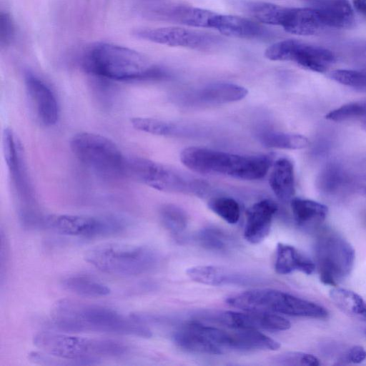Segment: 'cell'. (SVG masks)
I'll return each instance as SVG.
<instances>
[{
    "label": "cell",
    "mask_w": 366,
    "mask_h": 366,
    "mask_svg": "<svg viewBox=\"0 0 366 366\" xmlns=\"http://www.w3.org/2000/svg\"><path fill=\"white\" fill-rule=\"evenodd\" d=\"M51 321L56 329L71 332H102L150 337L147 325L112 309L62 299L53 306Z\"/></svg>",
    "instance_id": "obj_1"
},
{
    "label": "cell",
    "mask_w": 366,
    "mask_h": 366,
    "mask_svg": "<svg viewBox=\"0 0 366 366\" xmlns=\"http://www.w3.org/2000/svg\"><path fill=\"white\" fill-rule=\"evenodd\" d=\"M82 64L89 74L104 79L132 81L158 79L164 71L147 56L112 43H98L84 54Z\"/></svg>",
    "instance_id": "obj_2"
},
{
    "label": "cell",
    "mask_w": 366,
    "mask_h": 366,
    "mask_svg": "<svg viewBox=\"0 0 366 366\" xmlns=\"http://www.w3.org/2000/svg\"><path fill=\"white\" fill-rule=\"evenodd\" d=\"M180 160L196 173L222 174L242 180L261 179L271 166L270 159L265 155H242L197 147L184 149Z\"/></svg>",
    "instance_id": "obj_3"
},
{
    "label": "cell",
    "mask_w": 366,
    "mask_h": 366,
    "mask_svg": "<svg viewBox=\"0 0 366 366\" xmlns=\"http://www.w3.org/2000/svg\"><path fill=\"white\" fill-rule=\"evenodd\" d=\"M33 342L41 351L67 360L74 365H94L102 357H121L129 350L127 345L116 340L50 332L37 333Z\"/></svg>",
    "instance_id": "obj_4"
},
{
    "label": "cell",
    "mask_w": 366,
    "mask_h": 366,
    "mask_svg": "<svg viewBox=\"0 0 366 366\" xmlns=\"http://www.w3.org/2000/svg\"><path fill=\"white\" fill-rule=\"evenodd\" d=\"M3 150L21 224L27 229L45 227L46 216L43 214L36 198L21 143L9 128L4 130Z\"/></svg>",
    "instance_id": "obj_5"
},
{
    "label": "cell",
    "mask_w": 366,
    "mask_h": 366,
    "mask_svg": "<svg viewBox=\"0 0 366 366\" xmlns=\"http://www.w3.org/2000/svg\"><path fill=\"white\" fill-rule=\"evenodd\" d=\"M84 259L99 270L120 277L149 272L159 263V255L152 248L124 243L97 245L86 252Z\"/></svg>",
    "instance_id": "obj_6"
},
{
    "label": "cell",
    "mask_w": 366,
    "mask_h": 366,
    "mask_svg": "<svg viewBox=\"0 0 366 366\" xmlns=\"http://www.w3.org/2000/svg\"><path fill=\"white\" fill-rule=\"evenodd\" d=\"M229 306L244 311H257L296 317L325 318V307L290 294L272 289L245 291L227 299Z\"/></svg>",
    "instance_id": "obj_7"
},
{
    "label": "cell",
    "mask_w": 366,
    "mask_h": 366,
    "mask_svg": "<svg viewBox=\"0 0 366 366\" xmlns=\"http://www.w3.org/2000/svg\"><path fill=\"white\" fill-rule=\"evenodd\" d=\"M74 156L86 167L107 178L127 174V161L118 146L99 134L80 132L70 141Z\"/></svg>",
    "instance_id": "obj_8"
},
{
    "label": "cell",
    "mask_w": 366,
    "mask_h": 366,
    "mask_svg": "<svg viewBox=\"0 0 366 366\" xmlns=\"http://www.w3.org/2000/svg\"><path fill=\"white\" fill-rule=\"evenodd\" d=\"M315 250L320 280L323 284L336 287L350 274L355 250L340 235L332 232L320 235Z\"/></svg>",
    "instance_id": "obj_9"
},
{
    "label": "cell",
    "mask_w": 366,
    "mask_h": 366,
    "mask_svg": "<svg viewBox=\"0 0 366 366\" xmlns=\"http://www.w3.org/2000/svg\"><path fill=\"white\" fill-rule=\"evenodd\" d=\"M127 174L159 191L199 193L205 189L204 183L199 179L142 157L128 158Z\"/></svg>",
    "instance_id": "obj_10"
},
{
    "label": "cell",
    "mask_w": 366,
    "mask_h": 366,
    "mask_svg": "<svg viewBox=\"0 0 366 366\" xmlns=\"http://www.w3.org/2000/svg\"><path fill=\"white\" fill-rule=\"evenodd\" d=\"M45 227L64 235L98 237L122 232L127 222L117 216L57 214L47 215Z\"/></svg>",
    "instance_id": "obj_11"
},
{
    "label": "cell",
    "mask_w": 366,
    "mask_h": 366,
    "mask_svg": "<svg viewBox=\"0 0 366 366\" xmlns=\"http://www.w3.org/2000/svg\"><path fill=\"white\" fill-rule=\"evenodd\" d=\"M272 61H290L316 72L326 71L336 61L330 50L295 39L280 41L269 46L264 51Z\"/></svg>",
    "instance_id": "obj_12"
},
{
    "label": "cell",
    "mask_w": 366,
    "mask_h": 366,
    "mask_svg": "<svg viewBox=\"0 0 366 366\" xmlns=\"http://www.w3.org/2000/svg\"><path fill=\"white\" fill-rule=\"evenodd\" d=\"M132 34L159 44L200 50L210 49L220 41L218 36L212 34L177 26L137 29Z\"/></svg>",
    "instance_id": "obj_13"
},
{
    "label": "cell",
    "mask_w": 366,
    "mask_h": 366,
    "mask_svg": "<svg viewBox=\"0 0 366 366\" xmlns=\"http://www.w3.org/2000/svg\"><path fill=\"white\" fill-rule=\"evenodd\" d=\"M209 320L227 327L235 329L267 330L282 331L290 328V322L285 317L271 312L224 311L210 316Z\"/></svg>",
    "instance_id": "obj_14"
},
{
    "label": "cell",
    "mask_w": 366,
    "mask_h": 366,
    "mask_svg": "<svg viewBox=\"0 0 366 366\" xmlns=\"http://www.w3.org/2000/svg\"><path fill=\"white\" fill-rule=\"evenodd\" d=\"M24 84L41 124L47 127L56 124L59 117V107L51 87L31 71L25 73Z\"/></svg>",
    "instance_id": "obj_15"
},
{
    "label": "cell",
    "mask_w": 366,
    "mask_h": 366,
    "mask_svg": "<svg viewBox=\"0 0 366 366\" xmlns=\"http://www.w3.org/2000/svg\"><path fill=\"white\" fill-rule=\"evenodd\" d=\"M147 16L194 27L210 28L216 13L182 4L159 5L146 11Z\"/></svg>",
    "instance_id": "obj_16"
},
{
    "label": "cell",
    "mask_w": 366,
    "mask_h": 366,
    "mask_svg": "<svg viewBox=\"0 0 366 366\" xmlns=\"http://www.w3.org/2000/svg\"><path fill=\"white\" fill-rule=\"evenodd\" d=\"M277 211V204L269 199L252 205L246 212L245 239L254 244L262 242L269 234L272 218Z\"/></svg>",
    "instance_id": "obj_17"
},
{
    "label": "cell",
    "mask_w": 366,
    "mask_h": 366,
    "mask_svg": "<svg viewBox=\"0 0 366 366\" xmlns=\"http://www.w3.org/2000/svg\"><path fill=\"white\" fill-rule=\"evenodd\" d=\"M210 28L227 36L246 39L267 38L270 31L264 26L247 18L216 14Z\"/></svg>",
    "instance_id": "obj_18"
},
{
    "label": "cell",
    "mask_w": 366,
    "mask_h": 366,
    "mask_svg": "<svg viewBox=\"0 0 366 366\" xmlns=\"http://www.w3.org/2000/svg\"><path fill=\"white\" fill-rule=\"evenodd\" d=\"M186 273L192 280L211 286L246 285L258 281L252 276L214 265L192 267Z\"/></svg>",
    "instance_id": "obj_19"
},
{
    "label": "cell",
    "mask_w": 366,
    "mask_h": 366,
    "mask_svg": "<svg viewBox=\"0 0 366 366\" xmlns=\"http://www.w3.org/2000/svg\"><path fill=\"white\" fill-rule=\"evenodd\" d=\"M281 26L288 33L300 36L315 35L327 27L314 9L287 7Z\"/></svg>",
    "instance_id": "obj_20"
},
{
    "label": "cell",
    "mask_w": 366,
    "mask_h": 366,
    "mask_svg": "<svg viewBox=\"0 0 366 366\" xmlns=\"http://www.w3.org/2000/svg\"><path fill=\"white\" fill-rule=\"evenodd\" d=\"M311 6L323 19L327 27L350 29L355 22L348 0H300Z\"/></svg>",
    "instance_id": "obj_21"
},
{
    "label": "cell",
    "mask_w": 366,
    "mask_h": 366,
    "mask_svg": "<svg viewBox=\"0 0 366 366\" xmlns=\"http://www.w3.org/2000/svg\"><path fill=\"white\" fill-rule=\"evenodd\" d=\"M248 91L240 85L217 82L207 84L194 94V101L204 104H222L237 102L247 95Z\"/></svg>",
    "instance_id": "obj_22"
},
{
    "label": "cell",
    "mask_w": 366,
    "mask_h": 366,
    "mask_svg": "<svg viewBox=\"0 0 366 366\" xmlns=\"http://www.w3.org/2000/svg\"><path fill=\"white\" fill-rule=\"evenodd\" d=\"M275 196L282 202H290L295 193L294 167L287 158L278 159L273 164L269 179Z\"/></svg>",
    "instance_id": "obj_23"
},
{
    "label": "cell",
    "mask_w": 366,
    "mask_h": 366,
    "mask_svg": "<svg viewBox=\"0 0 366 366\" xmlns=\"http://www.w3.org/2000/svg\"><path fill=\"white\" fill-rule=\"evenodd\" d=\"M315 263L297 250L293 246L284 243L277 244L274 269L280 274H287L295 271L306 274H312Z\"/></svg>",
    "instance_id": "obj_24"
},
{
    "label": "cell",
    "mask_w": 366,
    "mask_h": 366,
    "mask_svg": "<svg viewBox=\"0 0 366 366\" xmlns=\"http://www.w3.org/2000/svg\"><path fill=\"white\" fill-rule=\"evenodd\" d=\"M290 205L296 222L301 226L318 225L328 212L326 205L308 199L292 198Z\"/></svg>",
    "instance_id": "obj_25"
},
{
    "label": "cell",
    "mask_w": 366,
    "mask_h": 366,
    "mask_svg": "<svg viewBox=\"0 0 366 366\" xmlns=\"http://www.w3.org/2000/svg\"><path fill=\"white\" fill-rule=\"evenodd\" d=\"M61 285L66 290L82 297H99L110 293L107 285L85 275L69 276L61 281Z\"/></svg>",
    "instance_id": "obj_26"
},
{
    "label": "cell",
    "mask_w": 366,
    "mask_h": 366,
    "mask_svg": "<svg viewBox=\"0 0 366 366\" xmlns=\"http://www.w3.org/2000/svg\"><path fill=\"white\" fill-rule=\"evenodd\" d=\"M330 297L345 314L366 320V302L355 292L340 287L330 291Z\"/></svg>",
    "instance_id": "obj_27"
},
{
    "label": "cell",
    "mask_w": 366,
    "mask_h": 366,
    "mask_svg": "<svg viewBox=\"0 0 366 366\" xmlns=\"http://www.w3.org/2000/svg\"><path fill=\"white\" fill-rule=\"evenodd\" d=\"M349 174L339 164H329L321 171L317 187L325 194H335L350 184Z\"/></svg>",
    "instance_id": "obj_28"
},
{
    "label": "cell",
    "mask_w": 366,
    "mask_h": 366,
    "mask_svg": "<svg viewBox=\"0 0 366 366\" xmlns=\"http://www.w3.org/2000/svg\"><path fill=\"white\" fill-rule=\"evenodd\" d=\"M246 12L259 22L281 26L287 7L262 1H245Z\"/></svg>",
    "instance_id": "obj_29"
},
{
    "label": "cell",
    "mask_w": 366,
    "mask_h": 366,
    "mask_svg": "<svg viewBox=\"0 0 366 366\" xmlns=\"http://www.w3.org/2000/svg\"><path fill=\"white\" fill-rule=\"evenodd\" d=\"M260 140L265 147L282 149H300L309 144L308 139L303 135L280 132H264Z\"/></svg>",
    "instance_id": "obj_30"
},
{
    "label": "cell",
    "mask_w": 366,
    "mask_h": 366,
    "mask_svg": "<svg viewBox=\"0 0 366 366\" xmlns=\"http://www.w3.org/2000/svg\"><path fill=\"white\" fill-rule=\"evenodd\" d=\"M131 124L137 130L159 136H172L177 134L179 130L174 124L149 117L132 118Z\"/></svg>",
    "instance_id": "obj_31"
},
{
    "label": "cell",
    "mask_w": 366,
    "mask_h": 366,
    "mask_svg": "<svg viewBox=\"0 0 366 366\" xmlns=\"http://www.w3.org/2000/svg\"><path fill=\"white\" fill-rule=\"evenodd\" d=\"M159 217L164 227L172 234L181 233L187 227V214L176 205L169 204L162 206L159 211Z\"/></svg>",
    "instance_id": "obj_32"
},
{
    "label": "cell",
    "mask_w": 366,
    "mask_h": 366,
    "mask_svg": "<svg viewBox=\"0 0 366 366\" xmlns=\"http://www.w3.org/2000/svg\"><path fill=\"white\" fill-rule=\"evenodd\" d=\"M209 208L229 224H236L240 217L239 203L232 197H217L208 202Z\"/></svg>",
    "instance_id": "obj_33"
},
{
    "label": "cell",
    "mask_w": 366,
    "mask_h": 366,
    "mask_svg": "<svg viewBox=\"0 0 366 366\" xmlns=\"http://www.w3.org/2000/svg\"><path fill=\"white\" fill-rule=\"evenodd\" d=\"M325 117L333 122H342L352 119H364L366 121V100L344 104L330 111Z\"/></svg>",
    "instance_id": "obj_34"
},
{
    "label": "cell",
    "mask_w": 366,
    "mask_h": 366,
    "mask_svg": "<svg viewBox=\"0 0 366 366\" xmlns=\"http://www.w3.org/2000/svg\"><path fill=\"white\" fill-rule=\"evenodd\" d=\"M197 241L204 248L212 251H222L229 245L227 236L219 229L204 228L199 231Z\"/></svg>",
    "instance_id": "obj_35"
},
{
    "label": "cell",
    "mask_w": 366,
    "mask_h": 366,
    "mask_svg": "<svg viewBox=\"0 0 366 366\" xmlns=\"http://www.w3.org/2000/svg\"><path fill=\"white\" fill-rule=\"evenodd\" d=\"M272 362L276 365L287 366H318L319 359L311 354L301 352H287L274 357Z\"/></svg>",
    "instance_id": "obj_36"
},
{
    "label": "cell",
    "mask_w": 366,
    "mask_h": 366,
    "mask_svg": "<svg viewBox=\"0 0 366 366\" xmlns=\"http://www.w3.org/2000/svg\"><path fill=\"white\" fill-rule=\"evenodd\" d=\"M330 77L348 86L366 89V70L337 69L331 72Z\"/></svg>",
    "instance_id": "obj_37"
},
{
    "label": "cell",
    "mask_w": 366,
    "mask_h": 366,
    "mask_svg": "<svg viewBox=\"0 0 366 366\" xmlns=\"http://www.w3.org/2000/svg\"><path fill=\"white\" fill-rule=\"evenodd\" d=\"M16 26L11 14L6 11L0 12V46H9L14 40Z\"/></svg>",
    "instance_id": "obj_38"
},
{
    "label": "cell",
    "mask_w": 366,
    "mask_h": 366,
    "mask_svg": "<svg viewBox=\"0 0 366 366\" xmlns=\"http://www.w3.org/2000/svg\"><path fill=\"white\" fill-rule=\"evenodd\" d=\"M366 359V350L360 345H354L345 352L338 360L342 363L358 364Z\"/></svg>",
    "instance_id": "obj_39"
},
{
    "label": "cell",
    "mask_w": 366,
    "mask_h": 366,
    "mask_svg": "<svg viewBox=\"0 0 366 366\" xmlns=\"http://www.w3.org/2000/svg\"><path fill=\"white\" fill-rule=\"evenodd\" d=\"M355 9L366 16V0H352Z\"/></svg>",
    "instance_id": "obj_40"
},
{
    "label": "cell",
    "mask_w": 366,
    "mask_h": 366,
    "mask_svg": "<svg viewBox=\"0 0 366 366\" xmlns=\"http://www.w3.org/2000/svg\"><path fill=\"white\" fill-rule=\"evenodd\" d=\"M360 187L366 192V175L360 180Z\"/></svg>",
    "instance_id": "obj_41"
},
{
    "label": "cell",
    "mask_w": 366,
    "mask_h": 366,
    "mask_svg": "<svg viewBox=\"0 0 366 366\" xmlns=\"http://www.w3.org/2000/svg\"><path fill=\"white\" fill-rule=\"evenodd\" d=\"M365 48H366V46H365ZM365 53H366V51H365Z\"/></svg>",
    "instance_id": "obj_42"
}]
</instances>
